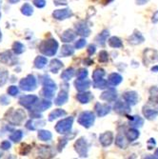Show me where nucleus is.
<instances>
[{"instance_id":"nucleus-58","label":"nucleus","mask_w":158,"mask_h":159,"mask_svg":"<svg viewBox=\"0 0 158 159\" xmlns=\"http://www.w3.org/2000/svg\"><path fill=\"white\" fill-rule=\"evenodd\" d=\"M84 63H86L87 65H92V64H93V60H91L90 58H88V59H85Z\"/></svg>"},{"instance_id":"nucleus-49","label":"nucleus","mask_w":158,"mask_h":159,"mask_svg":"<svg viewBox=\"0 0 158 159\" xmlns=\"http://www.w3.org/2000/svg\"><path fill=\"white\" fill-rule=\"evenodd\" d=\"M34 4L37 8H44L46 6V0H34Z\"/></svg>"},{"instance_id":"nucleus-32","label":"nucleus","mask_w":158,"mask_h":159,"mask_svg":"<svg viewBox=\"0 0 158 159\" xmlns=\"http://www.w3.org/2000/svg\"><path fill=\"white\" fill-rule=\"evenodd\" d=\"M47 63H48V60L44 56H37L34 59V67L36 69H43L47 65Z\"/></svg>"},{"instance_id":"nucleus-42","label":"nucleus","mask_w":158,"mask_h":159,"mask_svg":"<svg viewBox=\"0 0 158 159\" xmlns=\"http://www.w3.org/2000/svg\"><path fill=\"white\" fill-rule=\"evenodd\" d=\"M93 86L94 88L96 89H106L108 87V82L105 80V79H100V80H97V81H94L93 82Z\"/></svg>"},{"instance_id":"nucleus-34","label":"nucleus","mask_w":158,"mask_h":159,"mask_svg":"<svg viewBox=\"0 0 158 159\" xmlns=\"http://www.w3.org/2000/svg\"><path fill=\"white\" fill-rule=\"evenodd\" d=\"M108 36H109V31L104 30L101 34H98V36L96 37V41L98 42V44H99V45L104 46V45H105V43H106V41H107Z\"/></svg>"},{"instance_id":"nucleus-47","label":"nucleus","mask_w":158,"mask_h":159,"mask_svg":"<svg viewBox=\"0 0 158 159\" xmlns=\"http://www.w3.org/2000/svg\"><path fill=\"white\" fill-rule=\"evenodd\" d=\"M18 93H19V90H18V88H17L16 86H11L10 88L8 89V93H9L10 95H11V96H16V95H17Z\"/></svg>"},{"instance_id":"nucleus-12","label":"nucleus","mask_w":158,"mask_h":159,"mask_svg":"<svg viewBox=\"0 0 158 159\" xmlns=\"http://www.w3.org/2000/svg\"><path fill=\"white\" fill-rule=\"evenodd\" d=\"M117 98V92L115 89L111 88L107 91H105L101 95H100V99L108 101V102H112V101H115Z\"/></svg>"},{"instance_id":"nucleus-55","label":"nucleus","mask_w":158,"mask_h":159,"mask_svg":"<svg viewBox=\"0 0 158 159\" xmlns=\"http://www.w3.org/2000/svg\"><path fill=\"white\" fill-rule=\"evenodd\" d=\"M151 22L152 23H158V11H156L154 13H153V16H152V19H151Z\"/></svg>"},{"instance_id":"nucleus-17","label":"nucleus","mask_w":158,"mask_h":159,"mask_svg":"<svg viewBox=\"0 0 158 159\" xmlns=\"http://www.w3.org/2000/svg\"><path fill=\"white\" fill-rule=\"evenodd\" d=\"M143 114H144V116L146 117V119L153 120L158 116V110L148 107V106H145L144 109H143Z\"/></svg>"},{"instance_id":"nucleus-21","label":"nucleus","mask_w":158,"mask_h":159,"mask_svg":"<svg viewBox=\"0 0 158 159\" xmlns=\"http://www.w3.org/2000/svg\"><path fill=\"white\" fill-rule=\"evenodd\" d=\"M42 85H43V88H45V89L51 90L52 92L56 91V84L48 75H44L42 77Z\"/></svg>"},{"instance_id":"nucleus-26","label":"nucleus","mask_w":158,"mask_h":159,"mask_svg":"<svg viewBox=\"0 0 158 159\" xmlns=\"http://www.w3.org/2000/svg\"><path fill=\"white\" fill-rule=\"evenodd\" d=\"M75 37H76V34L73 30H67L61 35V40L65 43H69V42L74 41Z\"/></svg>"},{"instance_id":"nucleus-7","label":"nucleus","mask_w":158,"mask_h":159,"mask_svg":"<svg viewBox=\"0 0 158 159\" xmlns=\"http://www.w3.org/2000/svg\"><path fill=\"white\" fill-rule=\"evenodd\" d=\"M39 99L36 95H34V94H31V95H25V96H22L20 99H19V104L21 106H24L25 108L31 110L32 107L37 102Z\"/></svg>"},{"instance_id":"nucleus-41","label":"nucleus","mask_w":158,"mask_h":159,"mask_svg":"<svg viewBox=\"0 0 158 159\" xmlns=\"http://www.w3.org/2000/svg\"><path fill=\"white\" fill-rule=\"evenodd\" d=\"M115 145L121 149H126L127 147V143H126V140H125V137L121 134L117 135L116 138H115Z\"/></svg>"},{"instance_id":"nucleus-46","label":"nucleus","mask_w":158,"mask_h":159,"mask_svg":"<svg viewBox=\"0 0 158 159\" xmlns=\"http://www.w3.org/2000/svg\"><path fill=\"white\" fill-rule=\"evenodd\" d=\"M77 79H84L88 76V70L86 69H80L77 71Z\"/></svg>"},{"instance_id":"nucleus-31","label":"nucleus","mask_w":158,"mask_h":159,"mask_svg":"<svg viewBox=\"0 0 158 159\" xmlns=\"http://www.w3.org/2000/svg\"><path fill=\"white\" fill-rule=\"evenodd\" d=\"M109 45L111 47V48H114V49H118V48H121L123 47V43L121 41L120 38H118L117 36H112L109 39Z\"/></svg>"},{"instance_id":"nucleus-19","label":"nucleus","mask_w":158,"mask_h":159,"mask_svg":"<svg viewBox=\"0 0 158 159\" xmlns=\"http://www.w3.org/2000/svg\"><path fill=\"white\" fill-rule=\"evenodd\" d=\"M75 88L77 91L79 92H85L87 89L90 88L91 86V81L88 80L87 78H84V79H77L75 81Z\"/></svg>"},{"instance_id":"nucleus-50","label":"nucleus","mask_w":158,"mask_h":159,"mask_svg":"<svg viewBox=\"0 0 158 159\" xmlns=\"http://www.w3.org/2000/svg\"><path fill=\"white\" fill-rule=\"evenodd\" d=\"M67 143H68V139H67V138L60 139V141H59V143H58V151H59V152H61V151L64 149V147L67 145Z\"/></svg>"},{"instance_id":"nucleus-44","label":"nucleus","mask_w":158,"mask_h":159,"mask_svg":"<svg viewBox=\"0 0 158 159\" xmlns=\"http://www.w3.org/2000/svg\"><path fill=\"white\" fill-rule=\"evenodd\" d=\"M109 61V53L106 51H101L99 53V62L106 63Z\"/></svg>"},{"instance_id":"nucleus-62","label":"nucleus","mask_w":158,"mask_h":159,"mask_svg":"<svg viewBox=\"0 0 158 159\" xmlns=\"http://www.w3.org/2000/svg\"><path fill=\"white\" fill-rule=\"evenodd\" d=\"M2 156V152H1V151H0V157Z\"/></svg>"},{"instance_id":"nucleus-60","label":"nucleus","mask_w":158,"mask_h":159,"mask_svg":"<svg viewBox=\"0 0 158 159\" xmlns=\"http://www.w3.org/2000/svg\"><path fill=\"white\" fill-rule=\"evenodd\" d=\"M154 158H158V149H156V151L154 152Z\"/></svg>"},{"instance_id":"nucleus-6","label":"nucleus","mask_w":158,"mask_h":159,"mask_svg":"<svg viewBox=\"0 0 158 159\" xmlns=\"http://www.w3.org/2000/svg\"><path fill=\"white\" fill-rule=\"evenodd\" d=\"M76 152L80 157H87L88 155V143L84 138H80L75 142L74 145Z\"/></svg>"},{"instance_id":"nucleus-37","label":"nucleus","mask_w":158,"mask_h":159,"mask_svg":"<svg viewBox=\"0 0 158 159\" xmlns=\"http://www.w3.org/2000/svg\"><path fill=\"white\" fill-rule=\"evenodd\" d=\"M21 12L24 14V16H30L34 13V8L32 7V5L28 4V3H25L22 8H21Z\"/></svg>"},{"instance_id":"nucleus-29","label":"nucleus","mask_w":158,"mask_h":159,"mask_svg":"<svg viewBox=\"0 0 158 159\" xmlns=\"http://www.w3.org/2000/svg\"><path fill=\"white\" fill-rule=\"evenodd\" d=\"M67 114V112L64 111V110H61V109H56L54 111H52L50 115H49V121H53L54 119H57L59 117H63Z\"/></svg>"},{"instance_id":"nucleus-63","label":"nucleus","mask_w":158,"mask_h":159,"mask_svg":"<svg viewBox=\"0 0 158 159\" xmlns=\"http://www.w3.org/2000/svg\"><path fill=\"white\" fill-rule=\"evenodd\" d=\"M0 16H1V13H0Z\"/></svg>"},{"instance_id":"nucleus-28","label":"nucleus","mask_w":158,"mask_h":159,"mask_svg":"<svg viewBox=\"0 0 158 159\" xmlns=\"http://www.w3.org/2000/svg\"><path fill=\"white\" fill-rule=\"evenodd\" d=\"M62 67H63V64L59 59H52L50 64V70L52 74H57Z\"/></svg>"},{"instance_id":"nucleus-25","label":"nucleus","mask_w":158,"mask_h":159,"mask_svg":"<svg viewBox=\"0 0 158 159\" xmlns=\"http://www.w3.org/2000/svg\"><path fill=\"white\" fill-rule=\"evenodd\" d=\"M122 80H123L122 76L119 74H117V73L111 74L109 75V78H108V82L111 86H117V85H119L122 82Z\"/></svg>"},{"instance_id":"nucleus-52","label":"nucleus","mask_w":158,"mask_h":159,"mask_svg":"<svg viewBox=\"0 0 158 159\" xmlns=\"http://www.w3.org/2000/svg\"><path fill=\"white\" fill-rule=\"evenodd\" d=\"M11 142L8 141V140H5V141H3V142L1 143V149L4 150V151H7V150L11 149Z\"/></svg>"},{"instance_id":"nucleus-3","label":"nucleus","mask_w":158,"mask_h":159,"mask_svg":"<svg viewBox=\"0 0 158 159\" xmlns=\"http://www.w3.org/2000/svg\"><path fill=\"white\" fill-rule=\"evenodd\" d=\"M94 120H95L94 114L92 111H88L81 112L78 116V119H77L78 123L85 128L92 127L94 123Z\"/></svg>"},{"instance_id":"nucleus-61","label":"nucleus","mask_w":158,"mask_h":159,"mask_svg":"<svg viewBox=\"0 0 158 159\" xmlns=\"http://www.w3.org/2000/svg\"><path fill=\"white\" fill-rule=\"evenodd\" d=\"M2 39V34H1V31H0V41Z\"/></svg>"},{"instance_id":"nucleus-8","label":"nucleus","mask_w":158,"mask_h":159,"mask_svg":"<svg viewBox=\"0 0 158 159\" xmlns=\"http://www.w3.org/2000/svg\"><path fill=\"white\" fill-rule=\"evenodd\" d=\"M143 60H144L145 65L158 62V52L155 50H151V49L146 50L144 52V58H143Z\"/></svg>"},{"instance_id":"nucleus-53","label":"nucleus","mask_w":158,"mask_h":159,"mask_svg":"<svg viewBox=\"0 0 158 159\" xmlns=\"http://www.w3.org/2000/svg\"><path fill=\"white\" fill-rule=\"evenodd\" d=\"M155 144H156V142H155L154 138H151L148 141V149L149 150H151L153 148V146H155Z\"/></svg>"},{"instance_id":"nucleus-35","label":"nucleus","mask_w":158,"mask_h":159,"mask_svg":"<svg viewBox=\"0 0 158 159\" xmlns=\"http://www.w3.org/2000/svg\"><path fill=\"white\" fill-rule=\"evenodd\" d=\"M74 75V70L73 68H69L66 70H64L62 75H61V78L64 81H69L70 79L73 78V76Z\"/></svg>"},{"instance_id":"nucleus-54","label":"nucleus","mask_w":158,"mask_h":159,"mask_svg":"<svg viewBox=\"0 0 158 159\" xmlns=\"http://www.w3.org/2000/svg\"><path fill=\"white\" fill-rule=\"evenodd\" d=\"M95 51H96V48H95V46L94 45H90L89 46V48H88V53L90 54V55H93L94 52H95Z\"/></svg>"},{"instance_id":"nucleus-51","label":"nucleus","mask_w":158,"mask_h":159,"mask_svg":"<svg viewBox=\"0 0 158 159\" xmlns=\"http://www.w3.org/2000/svg\"><path fill=\"white\" fill-rule=\"evenodd\" d=\"M10 103V99L7 95H1L0 96V104L5 106V105H8Z\"/></svg>"},{"instance_id":"nucleus-15","label":"nucleus","mask_w":158,"mask_h":159,"mask_svg":"<svg viewBox=\"0 0 158 159\" xmlns=\"http://www.w3.org/2000/svg\"><path fill=\"white\" fill-rule=\"evenodd\" d=\"M113 140V134L111 132H106L102 134L99 135V142L101 143L103 147H108L112 143Z\"/></svg>"},{"instance_id":"nucleus-16","label":"nucleus","mask_w":158,"mask_h":159,"mask_svg":"<svg viewBox=\"0 0 158 159\" xmlns=\"http://www.w3.org/2000/svg\"><path fill=\"white\" fill-rule=\"evenodd\" d=\"M16 61V57H13L11 52L9 51H6V52H4L0 54V62H2L4 64L12 65V64H14Z\"/></svg>"},{"instance_id":"nucleus-48","label":"nucleus","mask_w":158,"mask_h":159,"mask_svg":"<svg viewBox=\"0 0 158 159\" xmlns=\"http://www.w3.org/2000/svg\"><path fill=\"white\" fill-rule=\"evenodd\" d=\"M86 44H87V42H86V40L85 39H79V40H77L76 41V43H75V48L76 49H82L83 47H85L86 46Z\"/></svg>"},{"instance_id":"nucleus-20","label":"nucleus","mask_w":158,"mask_h":159,"mask_svg":"<svg viewBox=\"0 0 158 159\" xmlns=\"http://www.w3.org/2000/svg\"><path fill=\"white\" fill-rule=\"evenodd\" d=\"M145 40L144 36L142 35L141 33L139 32H134L130 37H129V43L132 45H138V44H141L143 43Z\"/></svg>"},{"instance_id":"nucleus-27","label":"nucleus","mask_w":158,"mask_h":159,"mask_svg":"<svg viewBox=\"0 0 158 159\" xmlns=\"http://www.w3.org/2000/svg\"><path fill=\"white\" fill-rule=\"evenodd\" d=\"M69 99V96H68V93L67 91H61L60 93L58 94L54 100V104L57 105V106H61L63 104H65Z\"/></svg>"},{"instance_id":"nucleus-43","label":"nucleus","mask_w":158,"mask_h":159,"mask_svg":"<svg viewBox=\"0 0 158 159\" xmlns=\"http://www.w3.org/2000/svg\"><path fill=\"white\" fill-rule=\"evenodd\" d=\"M8 79V71L6 70L0 69V87L3 86Z\"/></svg>"},{"instance_id":"nucleus-56","label":"nucleus","mask_w":158,"mask_h":159,"mask_svg":"<svg viewBox=\"0 0 158 159\" xmlns=\"http://www.w3.org/2000/svg\"><path fill=\"white\" fill-rule=\"evenodd\" d=\"M53 2L55 5H66L67 0H54Z\"/></svg>"},{"instance_id":"nucleus-22","label":"nucleus","mask_w":158,"mask_h":159,"mask_svg":"<svg viewBox=\"0 0 158 159\" xmlns=\"http://www.w3.org/2000/svg\"><path fill=\"white\" fill-rule=\"evenodd\" d=\"M130 119V126L134 129H139L144 125V119H143L139 115H134V116H128Z\"/></svg>"},{"instance_id":"nucleus-36","label":"nucleus","mask_w":158,"mask_h":159,"mask_svg":"<svg viewBox=\"0 0 158 159\" xmlns=\"http://www.w3.org/2000/svg\"><path fill=\"white\" fill-rule=\"evenodd\" d=\"M37 135L41 141H50L52 138V135L49 131H39Z\"/></svg>"},{"instance_id":"nucleus-13","label":"nucleus","mask_w":158,"mask_h":159,"mask_svg":"<svg viewBox=\"0 0 158 159\" xmlns=\"http://www.w3.org/2000/svg\"><path fill=\"white\" fill-rule=\"evenodd\" d=\"M75 31H76V34L81 36H89L91 34V30L89 26H87V24L83 21L78 22L75 25Z\"/></svg>"},{"instance_id":"nucleus-11","label":"nucleus","mask_w":158,"mask_h":159,"mask_svg":"<svg viewBox=\"0 0 158 159\" xmlns=\"http://www.w3.org/2000/svg\"><path fill=\"white\" fill-rule=\"evenodd\" d=\"M52 16L57 20H64L73 16V11L70 9H63V10H56L53 11Z\"/></svg>"},{"instance_id":"nucleus-57","label":"nucleus","mask_w":158,"mask_h":159,"mask_svg":"<svg viewBox=\"0 0 158 159\" xmlns=\"http://www.w3.org/2000/svg\"><path fill=\"white\" fill-rule=\"evenodd\" d=\"M149 0H136V4L137 5H144V4H147V2Z\"/></svg>"},{"instance_id":"nucleus-1","label":"nucleus","mask_w":158,"mask_h":159,"mask_svg":"<svg viewBox=\"0 0 158 159\" xmlns=\"http://www.w3.org/2000/svg\"><path fill=\"white\" fill-rule=\"evenodd\" d=\"M57 49H58V42L52 38L44 40L39 45L40 52L47 56H53L56 53Z\"/></svg>"},{"instance_id":"nucleus-10","label":"nucleus","mask_w":158,"mask_h":159,"mask_svg":"<svg viewBox=\"0 0 158 159\" xmlns=\"http://www.w3.org/2000/svg\"><path fill=\"white\" fill-rule=\"evenodd\" d=\"M123 98L126 102L130 105V106H134L137 104L138 100H139V96H138V93L134 91H129V92H126L124 94H123Z\"/></svg>"},{"instance_id":"nucleus-59","label":"nucleus","mask_w":158,"mask_h":159,"mask_svg":"<svg viewBox=\"0 0 158 159\" xmlns=\"http://www.w3.org/2000/svg\"><path fill=\"white\" fill-rule=\"evenodd\" d=\"M151 71H153V73H158V65L153 66V67L151 68Z\"/></svg>"},{"instance_id":"nucleus-64","label":"nucleus","mask_w":158,"mask_h":159,"mask_svg":"<svg viewBox=\"0 0 158 159\" xmlns=\"http://www.w3.org/2000/svg\"><path fill=\"white\" fill-rule=\"evenodd\" d=\"M0 2H1V0H0Z\"/></svg>"},{"instance_id":"nucleus-4","label":"nucleus","mask_w":158,"mask_h":159,"mask_svg":"<svg viewBox=\"0 0 158 159\" xmlns=\"http://www.w3.org/2000/svg\"><path fill=\"white\" fill-rule=\"evenodd\" d=\"M19 87L23 91H26V92L34 91L36 89V87H37V82H36L35 77L34 75H28L27 77L23 78L20 81Z\"/></svg>"},{"instance_id":"nucleus-18","label":"nucleus","mask_w":158,"mask_h":159,"mask_svg":"<svg viewBox=\"0 0 158 159\" xmlns=\"http://www.w3.org/2000/svg\"><path fill=\"white\" fill-rule=\"evenodd\" d=\"M51 106H52V103L50 102V101H48V100H41V101L38 100L37 102L33 106L34 107L33 111H38V112L44 111L47 109H49Z\"/></svg>"},{"instance_id":"nucleus-9","label":"nucleus","mask_w":158,"mask_h":159,"mask_svg":"<svg viewBox=\"0 0 158 159\" xmlns=\"http://www.w3.org/2000/svg\"><path fill=\"white\" fill-rule=\"evenodd\" d=\"M113 109L118 114L121 115H126L131 111V106L126 101L125 102H123V101H116L113 106Z\"/></svg>"},{"instance_id":"nucleus-2","label":"nucleus","mask_w":158,"mask_h":159,"mask_svg":"<svg viewBox=\"0 0 158 159\" xmlns=\"http://www.w3.org/2000/svg\"><path fill=\"white\" fill-rule=\"evenodd\" d=\"M73 123H74V118L70 116L67 118L62 119L61 121H59L55 126V131L61 134H66L70 132L71 127H73Z\"/></svg>"},{"instance_id":"nucleus-40","label":"nucleus","mask_w":158,"mask_h":159,"mask_svg":"<svg viewBox=\"0 0 158 159\" xmlns=\"http://www.w3.org/2000/svg\"><path fill=\"white\" fill-rule=\"evenodd\" d=\"M23 137V133L22 131H16V132H13L11 135H10V140H11L12 142H19Z\"/></svg>"},{"instance_id":"nucleus-5","label":"nucleus","mask_w":158,"mask_h":159,"mask_svg":"<svg viewBox=\"0 0 158 159\" xmlns=\"http://www.w3.org/2000/svg\"><path fill=\"white\" fill-rule=\"evenodd\" d=\"M25 118H26V113L21 109L11 111V113H9V116H8L9 122L12 125H20L24 121Z\"/></svg>"},{"instance_id":"nucleus-45","label":"nucleus","mask_w":158,"mask_h":159,"mask_svg":"<svg viewBox=\"0 0 158 159\" xmlns=\"http://www.w3.org/2000/svg\"><path fill=\"white\" fill-rule=\"evenodd\" d=\"M41 94L44 96L45 98H47V99H52L54 96V92H52L51 90H48V89H45V88H43L42 91H41Z\"/></svg>"},{"instance_id":"nucleus-33","label":"nucleus","mask_w":158,"mask_h":159,"mask_svg":"<svg viewBox=\"0 0 158 159\" xmlns=\"http://www.w3.org/2000/svg\"><path fill=\"white\" fill-rule=\"evenodd\" d=\"M74 53V49L71 47L70 45H64L61 49V56L67 57V56H70Z\"/></svg>"},{"instance_id":"nucleus-14","label":"nucleus","mask_w":158,"mask_h":159,"mask_svg":"<svg viewBox=\"0 0 158 159\" xmlns=\"http://www.w3.org/2000/svg\"><path fill=\"white\" fill-rule=\"evenodd\" d=\"M94 110L97 113L98 116L100 117H104L108 113L111 111V106L108 104H101V103H96Z\"/></svg>"},{"instance_id":"nucleus-39","label":"nucleus","mask_w":158,"mask_h":159,"mask_svg":"<svg viewBox=\"0 0 158 159\" xmlns=\"http://www.w3.org/2000/svg\"><path fill=\"white\" fill-rule=\"evenodd\" d=\"M104 75H105V70L103 69H96L93 71V82L102 79Z\"/></svg>"},{"instance_id":"nucleus-24","label":"nucleus","mask_w":158,"mask_h":159,"mask_svg":"<svg viewBox=\"0 0 158 159\" xmlns=\"http://www.w3.org/2000/svg\"><path fill=\"white\" fill-rule=\"evenodd\" d=\"M149 102L158 106V87H151L150 89V99Z\"/></svg>"},{"instance_id":"nucleus-38","label":"nucleus","mask_w":158,"mask_h":159,"mask_svg":"<svg viewBox=\"0 0 158 159\" xmlns=\"http://www.w3.org/2000/svg\"><path fill=\"white\" fill-rule=\"evenodd\" d=\"M12 50L16 54H21L25 51V46L20 42H14L12 45Z\"/></svg>"},{"instance_id":"nucleus-30","label":"nucleus","mask_w":158,"mask_h":159,"mask_svg":"<svg viewBox=\"0 0 158 159\" xmlns=\"http://www.w3.org/2000/svg\"><path fill=\"white\" fill-rule=\"evenodd\" d=\"M140 135V133L138 132V129H134V128H132L131 129H129V131L126 133V136H127V139L130 141V142H133L135 141Z\"/></svg>"},{"instance_id":"nucleus-23","label":"nucleus","mask_w":158,"mask_h":159,"mask_svg":"<svg viewBox=\"0 0 158 159\" xmlns=\"http://www.w3.org/2000/svg\"><path fill=\"white\" fill-rule=\"evenodd\" d=\"M76 99L82 104H88L90 101L93 99V95L89 92H85V93L81 92L80 93H78L76 95Z\"/></svg>"}]
</instances>
